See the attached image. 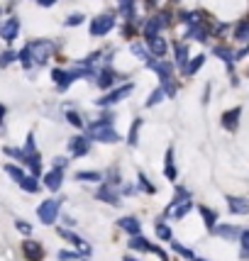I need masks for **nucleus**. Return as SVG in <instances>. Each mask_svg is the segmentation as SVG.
Here are the masks:
<instances>
[{
	"label": "nucleus",
	"mask_w": 249,
	"mask_h": 261,
	"mask_svg": "<svg viewBox=\"0 0 249 261\" xmlns=\"http://www.w3.org/2000/svg\"><path fill=\"white\" fill-rule=\"evenodd\" d=\"M88 137L96 139V142H103V144H117V142H122L120 132L113 127L110 120H100V122H96V125H91Z\"/></svg>",
	"instance_id": "1"
},
{
	"label": "nucleus",
	"mask_w": 249,
	"mask_h": 261,
	"mask_svg": "<svg viewBox=\"0 0 249 261\" xmlns=\"http://www.w3.org/2000/svg\"><path fill=\"white\" fill-rule=\"evenodd\" d=\"M59 207H61V200L57 198H49V200H42L37 207V217L42 224H54V220L59 217Z\"/></svg>",
	"instance_id": "2"
},
{
	"label": "nucleus",
	"mask_w": 249,
	"mask_h": 261,
	"mask_svg": "<svg viewBox=\"0 0 249 261\" xmlns=\"http://www.w3.org/2000/svg\"><path fill=\"white\" fill-rule=\"evenodd\" d=\"M113 27H115V18H113L110 13L98 15V18H93V22H91V35H93V37H103V35H108Z\"/></svg>",
	"instance_id": "3"
},
{
	"label": "nucleus",
	"mask_w": 249,
	"mask_h": 261,
	"mask_svg": "<svg viewBox=\"0 0 249 261\" xmlns=\"http://www.w3.org/2000/svg\"><path fill=\"white\" fill-rule=\"evenodd\" d=\"M132 83H125V86H120V88H115V91H110L108 95H103L100 100H98V105L100 108H108V105H115V103H120V100H125L127 95L132 93Z\"/></svg>",
	"instance_id": "4"
},
{
	"label": "nucleus",
	"mask_w": 249,
	"mask_h": 261,
	"mask_svg": "<svg viewBox=\"0 0 249 261\" xmlns=\"http://www.w3.org/2000/svg\"><path fill=\"white\" fill-rule=\"evenodd\" d=\"M27 47H30V52H32L35 64H37V66H44L47 59H49V54H52V42L42 39V42H32V44H27Z\"/></svg>",
	"instance_id": "5"
},
{
	"label": "nucleus",
	"mask_w": 249,
	"mask_h": 261,
	"mask_svg": "<svg viewBox=\"0 0 249 261\" xmlns=\"http://www.w3.org/2000/svg\"><path fill=\"white\" fill-rule=\"evenodd\" d=\"M59 237H64V239H66L69 244H74V246H78L83 256H88V254H91V246H88V244L83 242V239L78 237L76 232H71V229H66V227H59Z\"/></svg>",
	"instance_id": "6"
},
{
	"label": "nucleus",
	"mask_w": 249,
	"mask_h": 261,
	"mask_svg": "<svg viewBox=\"0 0 249 261\" xmlns=\"http://www.w3.org/2000/svg\"><path fill=\"white\" fill-rule=\"evenodd\" d=\"M98 200H103V203H108V205H120V203H122V200H120V193L115 190V186H110L108 181L98 188Z\"/></svg>",
	"instance_id": "7"
},
{
	"label": "nucleus",
	"mask_w": 249,
	"mask_h": 261,
	"mask_svg": "<svg viewBox=\"0 0 249 261\" xmlns=\"http://www.w3.org/2000/svg\"><path fill=\"white\" fill-rule=\"evenodd\" d=\"M22 254H25L27 261H42L44 249H42V244L35 242V239H25V242H22Z\"/></svg>",
	"instance_id": "8"
},
{
	"label": "nucleus",
	"mask_w": 249,
	"mask_h": 261,
	"mask_svg": "<svg viewBox=\"0 0 249 261\" xmlns=\"http://www.w3.org/2000/svg\"><path fill=\"white\" fill-rule=\"evenodd\" d=\"M52 78H54V83H57V88L61 91V93L69 91V86L76 81L71 71H64V69H54V71H52Z\"/></svg>",
	"instance_id": "9"
},
{
	"label": "nucleus",
	"mask_w": 249,
	"mask_h": 261,
	"mask_svg": "<svg viewBox=\"0 0 249 261\" xmlns=\"http://www.w3.org/2000/svg\"><path fill=\"white\" fill-rule=\"evenodd\" d=\"M18 32H20V20L18 18H10L0 25V37L5 39V42H13V39L18 37Z\"/></svg>",
	"instance_id": "10"
},
{
	"label": "nucleus",
	"mask_w": 249,
	"mask_h": 261,
	"mask_svg": "<svg viewBox=\"0 0 249 261\" xmlns=\"http://www.w3.org/2000/svg\"><path fill=\"white\" fill-rule=\"evenodd\" d=\"M147 66H149L161 81H164V78H171V74H173V64H166V61H154V59H149Z\"/></svg>",
	"instance_id": "11"
},
{
	"label": "nucleus",
	"mask_w": 249,
	"mask_h": 261,
	"mask_svg": "<svg viewBox=\"0 0 249 261\" xmlns=\"http://www.w3.org/2000/svg\"><path fill=\"white\" fill-rule=\"evenodd\" d=\"M88 149H91V144H88L86 137H71V139H69V151H71L74 156H86Z\"/></svg>",
	"instance_id": "12"
},
{
	"label": "nucleus",
	"mask_w": 249,
	"mask_h": 261,
	"mask_svg": "<svg viewBox=\"0 0 249 261\" xmlns=\"http://www.w3.org/2000/svg\"><path fill=\"white\" fill-rule=\"evenodd\" d=\"M64 183V171L61 168H52L47 176H44V186L49 188V190H59Z\"/></svg>",
	"instance_id": "13"
},
{
	"label": "nucleus",
	"mask_w": 249,
	"mask_h": 261,
	"mask_svg": "<svg viewBox=\"0 0 249 261\" xmlns=\"http://www.w3.org/2000/svg\"><path fill=\"white\" fill-rule=\"evenodd\" d=\"M212 232H215L217 237H222V239H234V237H239V234H242V229H239V227H234V224H215V227H212Z\"/></svg>",
	"instance_id": "14"
},
{
	"label": "nucleus",
	"mask_w": 249,
	"mask_h": 261,
	"mask_svg": "<svg viewBox=\"0 0 249 261\" xmlns=\"http://www.w3.org/2000/svg\"><path fill=\"white\" fill-rule=\"evenodd\" d=\"M227 207H230V212H234V215H247L249 200L247 198H234V195H230L227 198Z\"/></svg>",
	"instance_id": "15"
},
{
	"label": "nucleus",
	"mask_w": 249,
	"mask_h": 261,
	"mask_svg": "<svg viewBox=\"0 0 249 261\" xmlns=\"http://www.w3.org/2000/svg\"><path fill=\"white\" fill-rule=\"evenodd\" d=\"M117 227L125 229L127 234H139L142 232V222L137 217H122V220H117Z\"/></svg>",
	"instance_id": "16"
},
{
	"label": "nucleus",
	"mask_w": 249,
	"mask_h": 261,
	"mask_svg": "<svg viewBox=\"0 0 249 261\" xmlns=\"http://www.w3.org/2000/svg\"><path fill=\"white\" fill-rule=\"evenodd\" d=\"M96 86H100V88H113V86H115V74H113L110 69H103V71L96 76Z\"/></svg>",
	"instance_id": "17"
},
{
	"label": "nucleus",
	"mask_w": 249,
	"mask_h": 261,
	"mask_svg": "<svg viewBox=\"0 0 249 261\" xmlns=\"http://www.w3.org/2000/svg\"><path fill=\"white\" fill-rule=\"evenodd\" d=\"M239 115H242V108L227 110L225 115H222V125H225L227 130H237V120H239Z\"/></svg>",
	"instance_id": "18"
},
{
	"label": "nucleus",
	"mask_w": 249,
	"mask_h": 261,
	"mask_svg": "<svg viewBox=\"0 0 249 261\" xmlns=\"http://www.w3.org/2000/svg\"><path fill=\"white\" fill-rule=\"evenodd\" d=\"M142 125H144V120H142V117H137V120L132 122L130 134H127V144H130V147H137V144H139V130H142Z\"/></svg>",
	"instance_id": "19"
},
{
	"label": "nucleus",
	"mask_w": 249,
	"mask_h": 261,
	"mask_svg": "<svg viewBox=\"0 0 249 261\" xmlns=\"http://www.w3.org/2000/svg\"><path fill=\"white\" fill-rule=\"evenodd\" d=\"M105 176L100 171H76V181H86V183H100Z\"/></svg>",
	"instance_id": "20"
},
{
	"label": "nucleus",
	"mask_w": 249,
	"mask_h": 261,
	"mask_svg": "<svg viewBox=\"0 0 249 261\" xmlns=\"http://www.w3.org/2000/svg\"><path fill=\"white\" fill-rule=\"evenodd\" d=\"M173 56H176V66H186L188 64V44H176L173 47Z\"/></svg>",
	"instance_id": "21"
},
{
	"label": "nucleus",
	"mask_w": 249,
	"mask_h": 261,
	"mask_svg": "<svg viewBox=\"0 0 249 261\" xmlns=\"http://www.w3.org/2000/svg\"><path fill=\"white\" fill-rule=\"evenodd\" d=\"M191 207H193L191 200H183V203H178L176 207H171V210H169L166 215H171L173 220H181V217H186V212H188Z\"/></svg>",
	"instance_id": "22"
},
{
	"label": "nucleus",
	"mask_w": 249,
	"mask_h": 261,
	"mask_svg": "<svg viewBox=\"0 0 249 261\" xmlns=\"http://www.w3.org/2000/svg\"><path fill=\"white\" fill-rule=\"evenodd\" d=\"M149 239L147 237H142V234H132V239H130V249L134 251H149Z\"/></svg>",
	"instance_id": "23"
},
{
	"label": "nucleus",
	"mask_w": 249,
	"mask_h": 261,
	"mask_svg": "<svg viewBox=\"0 0 249 261\" xmlns=\"http://www.w3.org/2000/svg\"><path fill=\"white\" fill-rule=\"evenodd\" d=\"M164 176L169 181H176V166H173V149H166V164H164Z\"/></svg>",
	"instance_id": "24"
},
{
	"label": "nucleus",
	"mask_w": 249,
	"mask_h": 261,
	"mask_svg": "<svg viewBox=\"0 0 249 261\" xmlns=\"http://www.w3.org/2000/svg\"><path fill=\"white\" fill-rule=\"evenodd\" d=\"M18 186L22 188V190H27V193H37V190H39V181H37V176H25Z\"/></svg>",
	"instance_id": "25"
},
{
	"label": "nucleus",
	"mask_w": 249,
	"mask_h": 261,
	"mask_svg": "<svg viewBox=\"0 0 249 261\" xmlns=\"http://www.w3.org/2000/svg\"><path fill=\"white\" fill-rule=\"evenodd\" d=\"M149 52H152L154 56H164L166 54V42H164L161 37L149 39Z\"/></svg>",
	"instance_id": "26"
},
{
	"label": "nucleus",
	"mask_w": 249,
	"mask_h": 261,
	"mask_svg": "<svg viewBox=\"0 0 249 261\" xmlns=\"http://www.w3.org/2000/svg\"><path fill=\"white\" fill-rule=\"evenodd\" d=\"M203 64H205V56L198 54L195 59H191V61H188V66H183V71H186L188 76H193L195 71H200V66H203Z\"/></svg>",
	"instance_id": "27"
},
{
	"label": "nucleus",
	"mask_w": 249,
	"mask_h": 261,
	"mask_svg": "<svg viewBox=\"0 0 249 261\" xmlns=\"http://www.w3.org/2000/svg\"><path fill=\"white\" fill-rule=\"evenodd\" d=\"M18 61L22 64V69H32L35 66V59H32V52H30V47H25L22 52L18 54Z\"/></svg>",
	"instance_id": "28"
},
{
	"label": "nucleus",
	"mask_w": 249,
	"mask_h": 261,
	"mask_svg": "<svg viewBox=\"0 0 249 261\" xmlns=\"http://www.w3.org/2000/svg\"><path fill=\"white\" fill-rule=\"evenodd\" d=\"M5 173H8L15 183H20V181L25 178V171H22L20 166H15V164H5Z\"/></svg>",
	"instance_id": "29"
},
{
	"label": "nucleus",
	"mask_w": 249,
	"mask_h": 261,
	"mask_svg": "<svg viewBox=\"0 0 249 261\" xmlns=\"http://www.w3.org/2000/svg\"><path fill=\"white\" fill-rule=\"evenodd\" d=\"M152 20L156 22V27H159V30H164V27H169V22H171V15H169L166 10H161V13H156Z\"/></svg>",
	"instance_id": "30"
},
{
	"label": "nucleus",
	"mask_w": 249,
	"mask_h": 261,
	"mask_svg": "<svg viewBox=\"0 0 249 261\" xmlns=\"http://www.w3.org/2000/svg\"><path fill=\"white\" fill-rule=\"evenodd\" d=\"M200 215H203V220H205V224H208V227L212 229V227H215V220H217V212H212L210 207H205V205H203V207H200Z\"/></svg>",
	"instance_id": "31"
},
{
	"label": "nucleus",
	"mask_w": 249,
	"mask_h": 261,
	"mask_svg": "<svg viewBox=\"0 0 249 261\" xmlns=\"http://www.w3.org/2000/svg\"><path fill=\"white\" fill-rule=\"evenodd\" d=\"M154 229H156V237L159 239H171V229L164 224V220H159V222L154 224Z\"/></svg>",
	"instance_id": "32"
},
{
	"label": "nucleus",
	"mask_w": 249,
	"mask_h": 261,
	"mask_svg": "<svg viewBox=\"0 0 249 261\" xmlns=\"http://www.w3.org/2000/svg\"><path fill=\"white\" fill-rule=\"evenodd\" d=\"M83 22H86V15H83V13H71L64 25H66V27H78V25H83Z\"/></svg>",
	"instance_id": "33"
},
{
	"label": "nucleus",
	"mask_w": 249,
	"mask_h": 261,
	"mask_svg": "<svg viewBox=\"0 0 249 261\" xmlns=\"http://www.w3.org/2000/svg\"><path fill=\"white\" fill-rule=\"evenodd\" d=\"M161 98H164V88H156V91L147 98V103H144V105H147V108H154V105H159V103H161Z\"/></svg>",
	"instance_id": "34"
},
{
	"label": "nucleus",
	"mask_w": 249,
	"mask_h": 261,
	"mask_svg": "<svg viewBox=\"0 0 249 261\" xmlns=\"http://www.w3.org/2000/svg\"><path fill=\"white\" fill-rule=\"evenodd\" d=\"M57 256H59V261H78V259H81V251H69V249H61Z\"/></svg>",
	"instance_id": "35"
},
{
	"label": "nucleus",
	"mask_w": 249,
	"mask_h": 261,
	"mask_svg": "<svg viewBox=\"0 0 249 261\" xmlns=\"http://www.w3.org/2000/svg\"><path fill=\"white\" fill-rule=\"evenodd\" d=\"M234 37L239 42H249V22H242L237 30H234Z\"/></svg>",
	"instance_id": "36"
},
{
	"label": "nucleus",
	"mask_w": 249,
	"mask_h": 261,
	"mask_svg": "<svg viewBox=\"0 0 249 261\" xmlns=\"http://www.w3.org/2000/svg\"><path fill=\"white\" fill-rule=\"evenodd\" d=\"M66 120H69V125H74V127H78V130L83 127V117H81L76 110H69V112H66Z\"/></svg>",
	"instance_id": "37"
},
{
	"label": "nucleus",
	"mask_w": 249,
	"mask_h": 261,
	"mask_svg": "<svg viewBox=\"0 0 249 261\" xmlns=\"http://www.w3.org/2000/svg\"><path fill=\"white\" fill-rule=\"evenodd\" d=\"M130 52H132L134 56H139L142 61H149V54H147V49H144L142 44H137V42H134V44H130Z\"/></svg>",
	"instance_id": "38"
},
{
	"label": "nucleus",
	"mask_w": 249,
	"mask_h": 261,
	"mask_svg": "<svg viewBox=\"0 0 249 261\" xmlns=\"http://www.w3.org/2000/svg\"><path fill=\"white\" fill-rule=\"evenodd\" d=\"M171 246H173V251H176V254H181V256H183V259H193V256H195V254H193L191 249H186V246H183V244L173 242Z\"/></svg>",
	"instance_id": "39"
},
{
	"label": "nucleus",
	"mask_w": 249,
	"mask_h": 261,
	"mask_svg": "<svg viewBox=\"0 0 249 261\" xmlns=\"http://www.w3.org/2000/svg\"><path fill=\"white\" fill-rule=\"evenodd\" d=\"M13 61H18V54H15V52H10V49H8V52H3V54H0V66H10Z\"/></svg>",
	"instance_id": "40"
},
{
	"label": "nucleus",
	"mask_w": 249,
	"mask_h": 261,
	"mask_svg": "<svg viewBox=\"0 0 249 261\" xmlns=\"http://www.w3.org/2000/svg\"><path fill=\"white\" fill-rule=\"evenodd\" d=\"M215 54L220 56V59H225L227 64H232V61H234V56H232V52L227 49V47H215Z\"/></svg>",
	"instance_id": "41"
},
{
	"label": "nucleus",
	"mask_w": 249,
	"mask_h": 261,
	"mask_svg": "<svg viewBox=\"0 0 249 261\" xmlns=\"http://www.w3.org/2000/svg\"><path fill=\"white\" fill-rule=\"evenodd\" d=\"M134 8H132V0H122V5H120V15L122 18H132Z\"/></svg>",
	"instance_id": "42"
},
{
	"label": "nucleus",
	"mask_w": 249,
	"mask_h": 261,
	"mask_svg": "<svg viewBox=\"0 0 249 261\" xmlns=\"http://www.w3.org/2000/svg\"><path fill=\"white\" fill-rule=\"evenodd\" d=\"M161 88H164V93L169 95V98H176V86L171 83V78H164L161 81Z\"/></svg>",
	"instance_id": "43"
},
{
	"label": "nucleus",
	"mask_w": 249,
	"mask_h": 261,
	"mask_svg": "<svg viewBox=\"0 0 249 261\" xmlns=\"http://www.w3.org/2000/svg\"><path fill=\"white\" fill-rule=\"evenodd\" d=\"M139 186L144 188V190H147V193H156V188H154L152 183H149V181H147V176H144V173H139Z\"/></svg>",
	"instance_id": "44"
},
{
	"label": "nucleus",
	"mask_w": 249,
	"mask_h": 261,
	"mask_svg": "<svg viewBox=\"0 0 249 261\" xmlns=\"http://www.w3.org/2000/svg\"><path fill=\"white\" fill-rule=\"evenodd\" d=\"M239 242H242V249H244V254L249 251V229H244L242 234H239Z\"/></svg>",
	"instance_id": "45"
},
{
	"label": "nucleus",
	"mask_w": 249,
	"mask_h": 261,
	"mask_svg": "<svg viewBox=\"0 0 249 261\" xmlns=\"http://www.w3.org/2000/svg\"><path fill=\"white\" fill-rule=\"evenodd\" d=\"M15 227H18L20 232H25V234H30V232H32V224L22 222V220H18V222H15Z\"/></svg>",
	"instance_id": "46"
},
{
	"label": "nucleus",
	"mask_w": 249,
	"mask_h": 261,
	"mask_svg": "<svg viewBox=\"0 0 249 261\" xmlns=\"http://www.w3.org/2000/svg\"><path fill=\"white\" fill-rule=\"evenodd\" d=\"M66 164H69V161H66L64 156H57V159H54V168H61V171H64V168H66Z\"/></svg>",
	"instance_id": "47"
},
{
	"label": "nucleus",
	"mask_w": 249,
	"mask_h": 261,
	"mask_svg": "<svg viewBox=\"0 0 249 261\" xmlns=\"http://www.w3.org/2000/svg\"><path fill=\"white\" fill-rule=\"evenodd\" d=\"M42 8H52V5H57V0H37Z\"/></svg>",
	"instance_id": "48"
},
{
	"label": "nucleus",
	"mask_w": 249,
	"mask_h": 261,
	"mask_svg": "<svg viewBox=\"0 0 249 261\" xmlns=\"http://www.w3.org/2000/svg\"><path fill=\"white\" fill-rule=\"evenodd\" d=\"M3 117H5V105H0V122H3Z\"/></svg>",
	"instance_id": "49"
},
{
	"label": "nucleus",
	"mask_w": 249,
	"mask_h": 261,
	"mask_svg": "<svg viewBox=\"0 0 249 261\" xmlns=\"http://www.w3.org/2000/svg\"><path fill=\"white\" fill-rule=\"evenodd\" d=\"M122 261H139V259H134V256H125Z\"/></svg>",
	"instance_id": "50"
},
{
	"label": "nucleus",
	"mask_w": 249,
	"mask_h": 261,
	"mask_svg": "<svg viewBox=\"0 0 249 261\" xmlns=\"http://www.w3.org/2000/svg\"><path fill=\"white\" fill-rule=\"evenodd\" d=\"M191 261H205V259H200V256H193V259Z\"/></svg>",
	"instance_id": "51"
},
{
	"label": "nucleus",
	"mask_w": 249,
	"mask_h": 261,
	"mask_svg": "<svg viewBox=\"0 0 249 261\" xmlns=\"http://www.w3.org/2000/svg\"><path fill=\"white\" fill-rule=\"evenodd\" d=\"M83 261H88V259H83Z\"/></svg>",
	"instance_id": "52"
},
{
	"label": "nucleus",
	"mask_w": 249,
	"mask_h": 261,
	"mask_svg": "<svg viewBox=\"0 0 249 261\" xmlns=\"http://www.w3.org/2000/svg\"><path fill=\"white\" fill-rule=\"evenodd\" d=\"M247 254H249V251H247Z\"/></svg>",
	"instance_id": "53"
}]
</instances>
